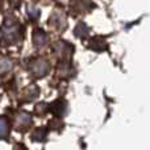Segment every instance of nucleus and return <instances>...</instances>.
Returning a JSON list of instances; mask_svg holds the SVG:
<instances>
[{"label":"nucleus","mask_w":150,"mask_h":150,"mask_svg":"<svg viewBox=\"0 0 150 150\" xmlns=\"http://www.w3.org/2000/svg\"><path fill=\"white\" fill-rule=\"evenodd\" d=\"M88 47L92 50H96V52H103L107 47V42L103 37H92L88 42Z\"/></svg>","instance_id":"obj_1"},{"label":"nucleus","mask_w":150,"mask_h":150,"mask_svg":"<svg viewBox=\"0 0 150 150\" xmlns=\"http://www.w3.org/2000/svg\"><path fill=\"white\" fill-rule=\"evenodd\" d=\"M75 34L78 37H84L86 34H88V28L86 26V24H83V23L78 24L76 28H75Z\"/></svg>","instance_id":"obj_2"}]
</instances>
